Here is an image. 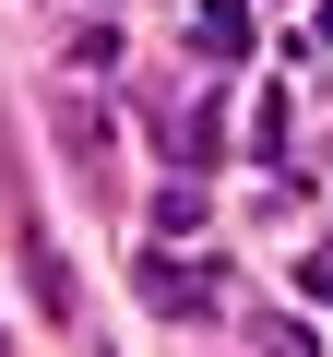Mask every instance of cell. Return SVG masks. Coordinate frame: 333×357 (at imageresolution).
I'll return each instance as SVG.
<instances>
[{
    "mask_svg": "<svg viewBox=\"0 0 333 357\" xmlns=\"http://www.w3.org/2000/svg\"><path fill=\"white\" fill-rule=\"evenodd\" d=\"M203 36L215 48H250V0H203Z\"/></svg>",
    "mask_w": 333,
    "mask_h": 357,
    "instance_id": "obj_2",
    "label": "cell"
},
{
    "mask_svg": "<svg viewBox=\"0 0 333 357\" xmlns=\"http://www.w3.org/2000/svg\"><path fill=\"white\" fill-rule=\"evenodd\" d=\"M143 298H155V310H203V298H215V286H203V274H191V262H143Z\"/></svg>",
    "mask_w": 333,
    "mask_h": 357,
    "instance_id": "obj_1",
    "label": "cell"
}]
</instances>
